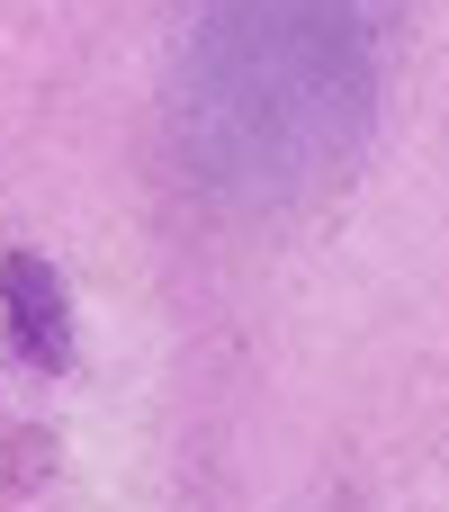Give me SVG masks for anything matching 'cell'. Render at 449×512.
Instances as JSON below:
<instances>
[{"mask_svg": "<svg viewBox=\"0 0 449 512\" xmlns=\"http://www.w3.org/2000/svg\"><path fill=\"white\" fill-rule=\"evenodd\" d=\"M396 0H189L171 135L198 198L279 216L324 198L369 135Z\"/></svg>", "mask_w": 449, "mask_h": 512, "instance_id": "1", "label": "cell"}, {"mask_svg": "<svg viewBox=\"0 0 449 512\" xmlns=\"http://www.w3.org/2000/svg\"><path fill=\"white\" fill-rule=\"evenodd\" d=\"M0 333H9V351L27 360V369H72V288H63V270L45 261V252H27V243H9L0 252Z\"/></svg>", "mask_w": 449, "mask_h": 512, "instance_id": "2", "label": "cell"}]
</instances>
